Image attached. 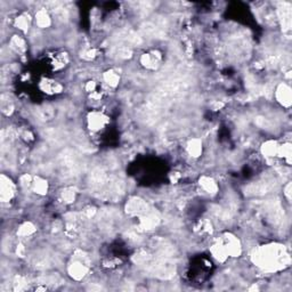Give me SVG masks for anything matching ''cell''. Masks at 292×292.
Instances as JSON below:
<instances>
[{
  "mask_svg": "<svg viewBox=\"0 0 292 292\" xmlns=\"http://www.w3.org/2000/svg\"><path fill=\"white\" fill-rule=\"evenodd\" d=\"M251 261L264 272H277L289 266L290 256L283 244L270 243L256 248L251 253Z\"/></svg>",
  "mask_w": 292,
  "mask_h": 292,
  "instance_id": "cell-1",
  "label": "cell"
},
{
  "mask_svg": "<svg viewBox=\"0 0 292 292\" xmlns=\"http://www.w3.org/2000/svg\"><path fill=\"white\" fill-rule=\"evenodd\" d=\"M92 259L84 251H75L68 262V274L72 280L80 282L86 279L91 271Z\"/></svg>",
  "mask_w": 292,
  "mask_h": 292,
  "instance_id": "cell-2",
  "label": "cell"
},
{
  "mask_svg": "<svg viewBox=\"0 0 292 292\" xmlns=\"http://www.w3.org/2000/svg\"><path fill=\"white\" fill-rule=\"evenodd\" d=\"M218 240L220 243L223 244V247L225 248L229 258H238L242 255L243 247L241 240H240L237 235H234L230 232H226L221 234Z\"/></svg>",
  "mask_w": 292,
  "mask_h": 292,
  "instance_id": "cell-3",
  "label": "cell"
},
{
  "mask_svg": "<svg viewBox=\"0 0 292 292\" xmlns=\"http://www.w3.org/2000/svg\"><path fill=\"white\" fill-rule=\"evenodd\" d=\"M110 124V118L107 116L104 112L93 110L88 113L86 118V125L88 130L93 134L101 133Z\"/></svg>",
  "mask_w": 292,
  "mask_h": 292,
  "instance_id": "cell-4",
  "label": "cell"
},
{
  "mask_svg": "<svg viewBox=\"0 0 292 292\" xmlns=\"http://www.w3.org/2000/svg\"><path fill=\"white\" fill-rule=\"evenodd\" d=\"M152 209L148 203V201H145L143 197L140 196H131L130 199L127 201L125 211L127 215H129L130 217L138 218L140 216H144L148 214L149 211Z\"/></svg>",
  "mask_w": 292,
  "mask_h": 292,
  "instance_id": "cell-5",
  "label": "cell"
},
{
  "mask_svg": "<svg viewBox=\"0 0 292 292\" xmlns=\"http://www.w3.org/2000/svg\"><path fill=\"white\" fill-rule=\"evenodd\" d=\"M18 193V186L9 176L3 173L0 177V199L5 203H11Z\"/></svg>",
  "mask_w": 292,
  "mask_h": 292,
  "instance_id": "cell-6",
  "label": "cell"
},
{
  "mask_svg": "<svg viewBox=\"0 0 292 292\" xmlns=\"http://www.w3.org/2000/svg\"><path fill=\"white\" fill-rule=\"evenodd\" d=\"M163 55L159 49L145 51L139 57V64L148 71H157L161 67Z\"/></svg>",
  "mask_w": 292,
  "mask_h": 292,
  "instance_id": "cell-7",
  "label": "cell"
},
{
  "mask_svg": "<svg viewBox=\"0 0 292 292\" xmlns=\"http://www.w3.org/2000/svg\"><path fill=\"white\" fill-rule=\"evenodd\" d=\"M274 97L275 101L279 104L284 107V109H290L292 104V95H291V87L289 82H280L274 89Z\"/></svg>",
  "mask_w": 292,
  "mask_h": 292,
  "instance_id": "cell-8",
  "label": "cell"
},
{
  "mask_svg": "<svg viewBox=\"0 0 292 292\" xmlns=\"http://www.w3.org/2000/svg\"><path fill=\"white\" fill-rule=\"evenodd\" d=\"M215 232V225L214 221L210 218H200L196 220L194 225H193V233H194L197 238L201 239H209L213 238Z\"/></svg>",
  "mask_w": 292,
  "mask_h": 292,
  "instance_id": "cell-9",
  "label": "cell"
},
{
  "mask_svg": "<svg viewBox=\"0 0 292 292\" xmlns=\"http://www.w3.org/2000/svg\"><path fill=\"white\" fill-rule=\"evenodd\" d=\"M276 17L279 25L283 32H290L291 29V5L289 3H280L276 8Z\"/></svg>",
  "mask_w": 292,
  "mask_h": 292,
  "instance_id": "cell-10",
  "label": "cell"
},
{
  "mask_svg": "<svg viewBox=\"0 0 292 292\" xmlns=\"http://www.w3.org/2000/svg\"><path fill=\"white\" fill-rule=\"evenodd\" d=\"M197 186H199V190L201 191L202 194L205 195L215 196L219 193L218 182L211 176H201L199 178V182H197Z\"/></svg>",
  "mask_w": 292,
  "mask_h": 292,
  "instance_id": "cell-11",
  "label": "cell"
},
{
  "mask_svg": "<svg viewBox=\"0 0 292 292\" xmlns=\"http://www.w3.org/2000/svg\"><path fill=\"white\" fill-rule=\"evenodd\" d=\"M39 88L42 93L47 94V95H59V94L63 93L64 86L57 80L45 78L39 82Z\"/></svg>",
  "mask_w": 292,
  "mask_h": 292,
  "instance_id": "cell-12",
  "label": "cell"
},
{
  "mask_svg": "<svg viewBox=\"0 0 292 292\" xmlns=\"http://www.w3.org/2000/svg\"><path fill=\"white\" fill-rule=\"evenodd\" d=\"M35 24L39 30H45L48 29L53 24V16L49 13L48 9L46 8H40L36 12L34 16Z\"/></svg>",
  "mask_w": 292,
  "mask_h": 292,
  "instance_id": "cell-13",
  "label": "cell"
},
{
  "mask_svg": "<svg viewBox=\"0 0 292 292\" xmlns=\"http://www.w3.org/2000/svg\"><path fill=\"white\" fill-rule=\"evenodd\" d=\"M209 251L211 253V257H213L215 260L219 264H224L229 259L227 252H226L225 248L223 247V244L220 243L218 238L213 240V242L210 243Z\"/></svg>",
  "mask_w": 292,
  "mask_h": 292,
  "instance_id": "cell-14",
  "label": "cell"
},
{
  "mask_svg": "<svg viewBox=\"0 0 292 292\" xmlns=\"http://www.w3.org/2000/svg\"><path fill=\"white\" fill-rule=\"evenodd\" d=\"M32 22H34V17H32L29 13H21L14 18L13 25L14 27L22 32V34H27L30 31Z\"/></svg>",
  "mask_w": 292,
  "mask_h": 292,
  "instance_id": "cell-15",
  "label": "cell"
},
{
  "mask_svg": "<svg viewBox=\"0 0 292 292\" xmlns=\"http://www.w3.org/2000/svg\"><path fill=\"white\" fill-rule=\"evenodd\" d=\"M185 152L192 159H199L203 153V143L200 138H191L185 145Z\"/></svg>",
  "mask_w": 292,
  "mask_h": 292,
  "instance_id": "cell-16",
  "label": "cell"
},
{
  "mask_svg": "<svg viewBox=\"0 0 292 292\" xmlns=\"http://www.w3.org/2000/svg\"><path fill=\"white\" fill-rule=\"evenodd\" d=\"M103 83L110 89H115L120 84L121 73L116 69H109L103 72Z\"/></svg>",
  "mask_w": 292,
  "mask_h": 292,
  "instance_id": "cell-17",
  "label": "cell"
},
{
  "mask_svg": "<svg viewBox=\"0 0 292 292\" xmlns=\"http://www.w3.org/2000/svg\"><path fill=\"white\" fill-rule=\"evenodd\" d=\"M8 47L17 55H24L27 50L26 40L21 35H13L8 41Z\"/></svg>",
  "mask_w": 292,
  "mask_h": 292,
  "instance_id": "cell-18",
  "label": "cell"
},
{
  "mask_svg": "<svg viewBox=\"0 0 292 292\" xmlns=\"http://www.w3.org/2000/svg\"><path fill=\"white\" fill-rule=\"evenodd\" d=\"M277 149H279V142L274 139H267L260 146L261 155L266 160L277 159Z\"/></svg>",
  "mask_w": 292,
  "mask_h": 292,
  "instance_id": "cell-19",
  "label": "cell"
},
{
  "mask_svg": "<svg viewBox=\"0 0 292 292\" xmlns=\"http://www.w3.org/2000/svg\"><path fill=\"white\" fill-rule=\"evenodd\" d=\"M37 233V226L35 223H32L30 220L23 221L22 224L18 225V227L16 229V237L21 240L29 239Z\"/></svg>",
  "mask_w": 292,
  "mask_h": 292,
  "instance_id": "cell-20",
  "label": "cell"
},
{
  "mask_svg": "<svg viewBox=\"0 0 292 292\" xmlns=\"http://www.w3.org/2000/svg\"><path fill=\"white\" fill-rule=\"evenodd\" d=\"M48 191H49V183L47 182V180L42 178L41 176H35L30 192L35 193L38 196H45L47 193H48Z\"/></svg>",
  "mask_w": 292,
  "mask_h": 292,
  "instance_id": "cell-21",
  "label": "cell"
},
{
  "mask_svg": "<svg viewBox=\"0 0 292 292\" xmlns=\"http://www.w3.org/2000/svg\"><path fill=\"white\" fill-rule=\"evenodd\" d=\"M78 192L73 186H65L59 193V199L64 206L72 205L77 200Z\"/></svg>",
  "mask_w": 292,
  "mask_h": 292,
  "instance_id": "cell-22",
  "label": "cell"
},
{
  "mask_svg": "<svg viewBox=\"0 0 292 292\" xmlns=\"http://www.w3.org/2000/svg\"><path fill=\"white\" fill-rule=\"evenodd\" d=\"M291 143L289 140H284L283 143H279V149H277V159H280L283 161V163L290 166L291 163Z\"/></svg>",
  "mask_w": 292,
  "mask_h": 292,
  "instance_id": "cell-23",
  "label": "cell"
},
{
  "mask_svg": "<svg viewBox=\"0 0 292 292\" xmlns=\"http://www.w3.org/2000/svg\"><path fill=\"white\" fill-rule=\"evenodd\" d=\"M69 62H70V59L67 53H59L55 55L51 64H53L55 71H61V70H63L65 67H67Z\"/></svg>",
  "mask_w": 292,
  "mask_h": 292,
  "instance_id": "cell-24",
  "label": "cell"
},
{
  "mask_svg": "<svg viewBox=\"0 0 292 292\" xmlns=\"http://www.w3.org/2000/svg\"><path fill=\"white\" fill-rule=\"evenodd\" d=\"M283 196L284 199L290 202L291 200V182L288 181L285 183V185H283Z\"/></svg>",
  "mask_w": 292,
  "mask_h": 292,
  "instance_id": "cell-25",
  "label": "cell"
}]
</instances>
